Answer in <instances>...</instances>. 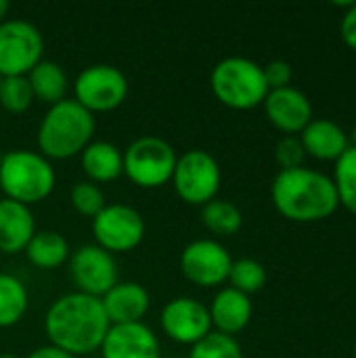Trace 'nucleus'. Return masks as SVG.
<instances>
[{"label": "nucleus", "mask_w": 356, "mask_h": 358, "mask_svg": "<svg viewBox=\"0 0 356 358\" xmlns=\"http://www.w3.org/2000/svg\"><path fill=\"white\" fill-rule=\"evenodd\" d=\"M109 327L101 300L80 292L57 298L44 317L48 342L71 357L99 350Z\"/></svg>", "instance_id": "1"}, {"label": "nucleus", "mask_w": 356, "mask_h": 358, "mask_svg": "<svg viewBox=\"0 0 356 358\" xmlns=\"http://www.w3.org/2000/svg\"><path fill=\"white\" fill-rule=\"evenodd\" d=\"M271 197L277 212L294 222L325 220L340 206L334 180L304 166L281 170L273 180Z\"/></svg>", "instance_id": "2"}, {"label": "nucleus", "mask_w": 356, "mask_h": 358, "mask_svg": "<svg viewBox=\"0 0 356 358\" xmlns=\"http://www.w3.org/2000/svg\"><path fill=\"white\" fill-rule=\"evenodd\" d=\"M94 134V115L73 99L50 105L38 128V147L46 159L80 155Z\"/></svg>", "instance_id": "3"}, {"label": "nucleus", "mask_w": 356, "mask_h": 358, "mask_svg": "<svg viewBox=\"0 0 356 358\" xmlns=\"http://www.w3.org/2000/svg\"><path fill=\"white\" fill-rule=\"evenodd\" d=\"M55 170L50 162L36 151L15 149L2 155L0 162V189L6 199L23 206L46 199L55 189Z\"/></svg>", "instance_id": "4"}, {"label": "nucleus", "mask_w": 356, "mask_h": 358, "mask_svg": "<svg viewBox=\"0 0 356 358\" xmlns=\"http://www.w3.org/2000/svg\"><path fill=\"white\" fill-rule=\"evenodd\" d=\"M214 96L237 111H248L264 103L269 86L262 65L245 57H227L218 61L210 76Z\"/></svg>", "instance_id": "5"}, {"label": "nucleus", "mask_w": 356, "mask_h": 358, "mask_svg": "<svg viewBox=\"0 0 356 358\" xmlns=\"http://www.w3.org/2000/svg\"><path fill=\"white\" fill-rule=\"evenodd\" d=\"M122 157L124 174L143 189H157L170 182L178 159L174 147L166 138L153 134L132 141L126 151H122Z\"/></svg>", "instance_id": "6"}, {"label": "nucleus", "mask_w": 356, "mask_h": 358, "mask_svg": "<svg viewBox=\"0 0 356 358\" xmlns=\"http://www.w3.org/2000/svg\"><path fill=\"white\" fill-rule=\"evenodd\" d=\"M220 180L222 174L216 157L204 149H191L176 159L172 185L176 195L189 206H206L216 199Z\"/></svg>", "instance_id": "7"}, {"label": "nucleus", "mask_w": 356, "mask_h": 358, "mask_svg": "<svg viewBox=\"0 0 356 358\" xmlns=\"http://www.w3.org/2000/svg\"><path fill=\"white\" fill-rule=\"evenodd\" d=\"M44 52L40 29L25 19H4L0 23V76H27Z\"/></svg>", "instance_id": "8"}, {"label": "nucleus", "mask_w": 356, "mask_h": 358, "mask_svg": "<svg viewBox=\"0 0 356 358\" xmlns=\"http://www.w3.org/2000/svg\"><path fill=\"white\" fill-rule=\"evenodd\" d=\"M128 96L126 76L107 63L88 65L82 69L73 82V101L88 109L92 115L97 111H113Z\"/></svg>", "instance_id": "9"}, {"label": "nucleus", "mask_w": 356, "mask_h": 358, "mask_svg": "<svg viewBox=\"0 0 356 358\" xmlns=\"http://www.w3.org/2000/svg\"><path fill=\"white\" fill-rule=\"evenodd\" d=\"M92 235L97 245L109 254L130 252L138 248L145 237V220L132 206L111 203L92 218Z\"/></svg>", "instance_id": "10"}, {"label": "nucleus", "mask_w": 356, "mask_h": 358, "mask_svg": "<svg viewBox=\"0 0 356 358\" xmlns=\"http://www.w3.org/2000/svg\"><path fill=\"white\" fill-rule=\"evenodd\" d=\"M69 277L80 294L103 298L118 283V264L113 254L94 245H80L69 256Z\"/></svg>", "instance_id": "11"}, {"label": "nucleus", "mask_w": 356, "mask_h": 358, "mask_svg": "<svg viewBox=\"0 0 356 358\" xmlns=\"http://www.w3.org/2000/svg\"><path fill=\"white\" fill-rule=\"evenodd\" d=\"M233 258L227 248L214 239L191 241L180 254V271L193 285L216 287L229 279Z\"/></svg>", "instance_id": "12"}, {"label": "nucleus", "mask_w": 356, "mask_h": 358, "mask_svg": "<svg viewBox=\"0 0 356 358\" xmlns=\"http://www.w3.org/2000/svg\"><path fill=\"white\" fill-rule=\"evenodd\" d=\"M164 334L176 344L195 346L212 334V319L206 304L195 298H174L162 308L159 317Z\"/></svg>", "instance_id": "13"}, {"label": "nucleus", "mask_w": 356, "mask_h": 358, "mask_svg": "<svg viewBox=\"0 0 356 358\" xmlns=\"http://www.w3.org/2000/svg\"><path fill=\"white\" fill-rule=\"evenodd\" d=\"M262 105L269 122L290 136L302 132L313 122V105L308 96L294 86L269 90Z\"/></svg>", "instance_id": "14"}, {"label": "nucleus", "mask_w": 356, "mask_h": 358, "mask_svg": "<svg viewBox=\"0 0 356 358\" xmlns=\"http://www.w3.org/2000/svg\"><path fill=\"white\" fill-rule=\"evenodd\" d=\"M101 350L103 358H162L159 340L145 323L111 325Z\"/></svg>", "instance_id": "15"}, {"label": "nucleus", "mask_w": 356, "mask_h": 358, "mask_svg": "<svg viewBox=\"0 0 356 358\" xmlns=\"http://www.w3.org/2000/svg\"><path fill=\"white\" fill-rule=\"evenodd\" d=\"M149 292L134 281H118L103 298V310L109 325H130L143 323V317L149 310Z\"/></svg>", "instance_id": "16"}, {"label": "nucleus", "mask_w": 356, "mask_h": 358, "mask_svg": "<svg viewBox=\"0 0 356 358\" xmlns=\"http://www.w3.org/2000/svg\"><path fill=\"white\" fill-rule=\"evenodd\" d=\"M208 310H210L212 327H216L218 334H225L231 338L248 327L252 313H254L250 296H245L233 287L220 289L214 296L212 306Z\"/></svg>", "instance_id": "17"}, {"label": "nucleus", "mask_w": 356, "mask_h": 358, "mask_svg": "<svg viewBox=\"0 0 356 358\" xmlns=\"http://www.w3.org/2000/svg\"><path fill=\"white\" fill-rule=\"evenodd\" d=\"M36 233V222L29 206L13 199H0V252L17 254L25 252L29 239Z\"/></svg>", "instance_id": "18"}, {"label": "nucleus", "mask_w": 356, "mask_h": 358, "mask_svg": "<svg viewBox=\"0 0 356 358\" xmlns=\"http://www.w3.org/2000/svg\"><path fill=\"white\" fill-rule=\"evenodd\" d=\"M300 143L308 155L321 162H338L350 147L348 134L329 120H313L300 132Z\"/></svg>", "instance_id": "19"}, {"label": "nucleus", "mask_w": 356, "mask_h": 358, "mask_svg": "<svg viewBox=\"0 0 356 358\" xmlns=\"http://www.w3.org/2000/svg\"><path fill=\"white\" fill-rule=\"evenodd\" d=\"M82 170L90 182H111L124 174V157L122 151L107 141H92L80 153Z\"/></svg>", "instance_id": "20"}, {"label": "nucleus", "mask_w": 356, "mask_h": 358, "mask_svg": "<svg viewBox=\"0 0 356 358\" xmlns=\"http://www.w3.org/2000/svg\"><path fill=\"white\" fill-rule=\"evenodd\" d=\"M27 82L31 86L34 99L46 103V105H57L67 99L69 82L65 69L55 63V61H40L29 73Z\"/></svg>", "instance_id": "21"}, {"label": "nucleus", "mask_w": 356, "mask_h": 358, "mask_svg": "<svg viewBox=\"0 0 356 358\" xmlns=\"http://www.w3.org/2000/svg\"><path fill=\"white\" fill-rule=\"evenodd\" d=\"M25 256L34 266L48 271L69 260V245L57 231H36L25 248Z\"/></svg>", "instance_id": "22"}, {"label": "nucleus", "mask_w": 356, "mask_h": 358, "mask_svg": "<svg viewBox=\"0 0 356 358\" xmlns=\"http://www.w3.org/2000/svg\"><path fill=\"white\" fill-rule=\"evenodd\" d=\"M29 304L25 285L8 273H0V327L17 325Z\"/></svg>", "instance_id": "23"}, {"label": "nucleus", "mask_w": 356, "mask_h": 358, "mask_svg": "<svg viewBox=\"0 0 356 358\" xmlns=\"http://www.w3.org/2000/svg\"><path fill=\"white\" fill-rule=\"evenodd\" d=\"M201 222L210 233L229 237L241 229L243 216L235 203L227 199H212L206 206H201Z\"/></svg>", "instance_id": "24"}, {"label": "nucleus", "mask_w": 356, "mask_h": 358, "mask_svg": "<svg viewBox=\"0 0 356 358\" xmlns=\"http://www.w3.org/2000/svg\"><path fill=\"white\" fill-rule=\"evenodd\" d=\"M336 193L340 199V206H344L348 212L356 214V147L350 145L346 153L336 162V174H334Z\"/></svg>", "instance_id": "25"}, {"label": "nucleus", "mask_w": 356, "mask_h": 358, "mask_svg": "<svg viewBox=\"0 0 356 358\" xmlns=\"http://www.w3.org/2000/svg\"><path fill=\"white\" fill-rule=\"evenodd\" d=\"M227 281H231L233 289L250 296V294L260 292L266 285V271L258 260L239 258V260H233Z\"/></svg>", "instance_id": "26"}, {"label": "nucleus", "mask_w": 356, "mask_h": 358, "mask_svg": "<svg viewBox=\"0 0 356 358\" xmlns=\"http://www.w3.org/2000/svg\"><path fill=\"white\" fill-rule=\"evenodd\" d=\"M34 92L27 76H6L0 82V107L8 113H23L31 107Z\"/></svg>", "instance_id": "27"}, {"label": "nucleus", "mask_w": 356, "mask_h": 358, "mask_svg": "<svg viewBox=\"0 0 356 358\" xmlns=\"http://www.w3.org/2000/svg\"><path fill=\"white\" fill-rule=\"evenodd\" d=\"M189 358H243V352L235 338L212 331L201 342L191 346Z\"/></svg>", "instance_id": "28"}, {"label": "nucleus", "mask_w": 356, "mask_h": 358, "mask_svg": "<svg viewBox=\"0 0 356 358\" xmlns=\"http://www.w3.org/2000/svg\"><path fill=\"white\" fill-rule=\"evenodd\" d=\"M71 206L76 208L78 214H82L86 218H94L107 206V201H105V193L99 185H94L90 180H80L71 189Z\"/></svg>", "instance_id": "29"}, {"label": "nucleus", "mask_w": 356, "mask_h": 358, "mask_svg": "<svg viewBox=\"0 0 356 358\" xmlns=\"http://www.w3.org/2000/svg\"><path fill=\"white\" fill-rule=\"evenodd\" d=\"M275 157H277V164L281 166V170H294V168H302L306 151H304L300 138L285 136L277 143Z\"/></svg>", "instance_id": "30"}, {"label": "nucleus", "mask_w": 356, "mask_h": 358, "mask_svg": "<svg viewBox=\"0 0 356 358\" xmlns=\"http://www.w3.org/2000/svg\"><path fill=\"white\" fill-rule=\"evenodd\" d=\"M262 73H264V80H266V86L269 90H279V88H287L290 82H292V65L287 61H271L262 67Z\"/></svg>", "instance_id": "31"}, {"label": "nucleus", "mask_w": 356, "mask_h": 358, "mask_svg": "<svg viewBox=\"0 0 356 358\" xmlns=\"http://www.w3.org/2000/svg\"><path fill=\"white\" fill-rule=\"evenodd\" d=\"M340 34L346 46L356 50V2H350V6L346 8V15L340 23Z\"/></svg>", "instance_id": "32"}, {"label": "nucleus", "mask_w": 356, "mask_h": 358, "mask_svg": "<svg viewBox=\"0 0 356 358\" xmlns=\"http://www.w3.org/2000/svg\"><path fill=\"white\" fill-rule=\"evenodd\" d=\"M27 358H76V357H71L69 352H65V350H61V348H57V346H52V344H48V346H40V348H36L34 352H29V357Z\"/></svg>", "instance_id": "33"}, {"label": "nucleus", "mask_w": 356, "mask_h": 358, "mask_svg": "<svg viewBox=\"0 0 356 358\" xmlns=\"http://www.w3.org/2000/svg\"><path fill=\"white\" fill-rule=\"evenodd\" d=\"M6 13H8V0H0V23L4 21Z\"/></svg>", "instance_id": "34"}, {"label": "nucleus", "mask_w": 356, "mask_h": 358, "mask_svg": "<svg viewBox=\"0 0 356 358\" xmlns=\"http://www.w3.org/2000/svg\"><path fill=\"white\" fill-rule=\"evenodd\" d=\"M0 358H17L15 355H10V352H0Z\"/></svg>", "instance_id": "35"}, {"label": "nucleus", "mask_w": 356, "mask_h": 358, "mask_svg": "<svg viewBox=\"0 0 356 358\" xmlns=\"http://www.w3.org/2000/svg\"><path fill=\"white\" fill-rule=\"evenodd\" d=\"M353 141H355V147H356V128H355V132H353Z\"/></svg>", "instance_id": "36"}, {"label": "nucleus", "mask_w": 356, "mask_h": 358, "mask_svg": "<svg viewBox=\"0 0 356 358\" xmlns=\"http://www.w3.org/2000/svg\"><path fill=\"white\" fill-rule=\"evenodd\" d=\"M355 358H356V344H355Z\"/></svg>", "instance_id": "37"}, {"label": "nucleus", "mask_w": 356, "mask_h": 358, "mask_svg": "<svg viewBox=\"0 0 356 358\" xmlns=\"http://www.w3.org/2000/svg\"><path fill=\"white\" fill-rule=\"evenodd\" d=\"M0 162H2V155H0Z\"/></svg>", "instance_id": "38"}, {"label": "nucleus", "mask_w": 356, "mask_h": 358, "mask_svg": "<svg viewBox=\"0 0 356 358\" xmlns=\"http://www.w3.org/2000/svg\"><path fill=\"white\" fill-rule=\"evenodd\" d=\"M0 82H2V76H0Z\"/></svg>", "instance_id": "39"}]
</instances>
